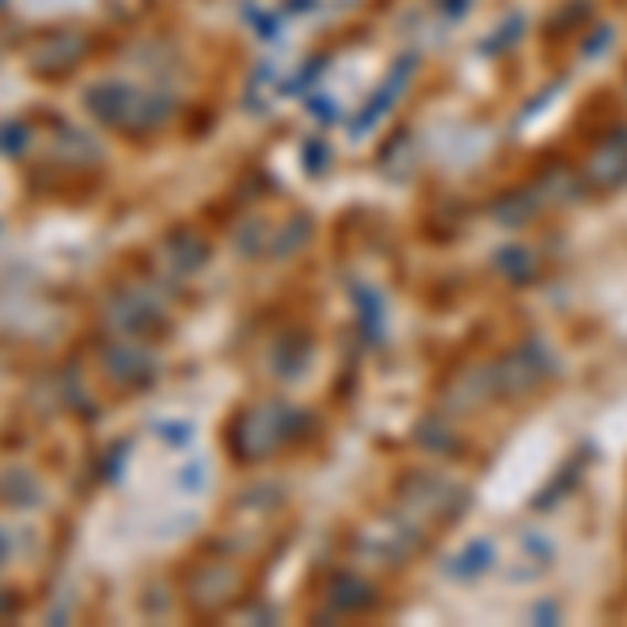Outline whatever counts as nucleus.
<instances>
[{"label":"nucleus","instance_id":"1","mask_svg":"<svg viewBox=\"0 0 627 627\" xmlns=\"http://www.w3.org/2000/svg\"><path fill=\"white\" fill-rule=\"evenodd\" d=\"M627 180V138H607L594 156H589V184L615 189Z\"/></svg>","mask_w":627,"mask_h":627},{"label":"nucleus","instance_id":"2","mask_svg":"<svg viewBox=\"0 0 627 627\" xmlns=\"http://www.w3.org/2000/svg\"><path fill=\"white\" fill-rule=\"evenodd\" d=\"M519 556H523V568H519V573L535 577L540 568L552 565V544L540 535V531H528V535H523V544H519Z\"/></svg>","mask_w":627,"mask_h":627},{"label":"nucleus","instance_id":"3","mask_svg":"<svg viewBox=\"0 0 627 627\" xmlns=\"http://www.w3.org/2000/svg\"><path fill=\"white\" fill-rule=\"evenodd\" d=\"M493 565V549L490 544H472V549L460 552V561L448 568L451 577H477V573H486Z\"/></svg>","mask_w":627,"mask_h":627}]
</instances>
